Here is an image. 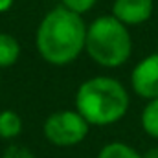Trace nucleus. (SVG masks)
Listing matches in <instances>:
<instances>
[{
  "label": "nucleus",
  "instance_id": "f257e3e1",
  "mask_svg": "<svg viewBox=\"0 0 158 158\" xmlns=\"http://www.w3.org/2000/svg\"><path fill=\"white\" fill-rule=\"evenodd\" d=\"M86 22L63 6L50 9L35 31V48L42 61L53 66H66L85 52Z\"/></svg>",
  "mask_w": 158,
  "mask_h": 158
},
{
  "label": "nucleus",
  "instance_id": "f03ea898",
  "mask_svg": "<svg viewBox=\"0 0 158 158\" xmlns=\"http://www.w3.org/2000/svg\"><path fill=\"white\" fill-rule=\"evenodd\" d=\"M131 98L123 83L109 76H94L83 81L76 92V110L88 125L107 127L127 114Z\"/></svg>",
  "mask_w": 158,
  "mask_h": 158
},
{
  "label": "nucleus",
  "instance_id": "7ed1b4c3",
  "mask_svg": "<svg viewBox=\"0 0 158 158\" xmlns=\"http://www.w3.org/2000/svg\"><path fill=\"white\" fill-rule=\"evenodd\" d=\"M86 55L103 68H118L132 53V37L125 24L112 15H101L86 26Z\"/></svg>",
  "mask_w": 158,
  "mask_h": 158
},
{
  "label": "nucleus",
  "instance_id": "20e7f679",
  "mask_svg": "<svg viewBox=\"0 0 158 158\" xmlns=\"http://www.w3.org/2000/svg\"><path fill=\"white\" fill-rule=\"evenodd\" d=\"M90 125L74 109H63L52 112L42 123L44 138L57 147H72L88 136Z\"/></svg>",
  "mask_w": 158,
  "mask_h": 158
},
{
  "label": "nucleus",
  "instance_id": "39448f33",
  "mask_svg": "<svg viewBox=\"0 0 158 158\" xmlns=\"http://www.w3.org/2000/svg\"><path fill=\"white\" fill-rule=\"evenodd\" d=\"M131 88L142 99L158 98V52L136 63L131 72Z\"/></svg>",
  "mask_w": 158,
  "mask_h": 158
},
{
  "label": "nucleus",
  "instance_id": "423d86ee",
  "mask_svg": "<svg viewBox=\"0 0 158 158\" xmlns=\"http://www.w3.org/2000/svg\"><path fill=\"white\" fill-rule=\"evenodd\" d=\"M153 11H155L153 0H114L110 15L127 28H131L147 22L153 17Z\"/></svg>",
  "mask_w": 158,
  "mask_h": 158
},
{
  "label": "nucleus",
  "instance_id": "0eeeda50",
  "mask_svg": "<svg viewBox=\"0 0 158 158\" xmlns=\"http://www.w3.org/2000/svg\"><path fill=\"white\" fill-rule=\"evenodd\" d=\"M20 57V42L11 33H0V70L17 64Z\"/></svg>",
  "mask_w": 158,
  "mask_h": 158
},
{
  "label": "nucleus",
  "instance_id": "6e6552de",
  "mask_svg": "<svg viewBox=\"0 0 158 158\" xmlns=\"http://www.w3.org/2000/svg\"><path fill=\"white\" fill-rule=\"evenodd\" d=\"M20 132H22V118L11 109L0 110V138L11 140L17 138Z\"/></svg>",
  "mask_w": 158,
  "mask_h": 158
},
{
  "label": "nucleus",
  "instance_id": "1a4fd4ad",
  "mask_svg": "<svg viewBox=\"0 0 158 158\" xmlns=\"http://www.w3.org/2000/svg\"><path fill=\"white\" fill-rule=\"evenodd\" d=\"M140 121H142V129L145 131V134L158 140V98L147 101V105L142 110Z\"/></svg>",
  "mask_w": 158,
  "mask_h": 158
},
{
  "label": "nucleus",
  "instance_id": "9d476101",
  "mask_svg": "<svg viewBox=\"0 0 158 158\" xmlns=\"http://www.w3.org/2000/svg\"><path fill=\"white\" fill-rule=\"evenodd\" d=\"M98 158H143L134 147L123 142H110L101 147Z\"/></svg>",
  "mask_w": 158,
  "mask_h": 158
},
{
  "label": "nucleus",
  "instance_id": "9b49d317",
  "mask_svg": "<svg viewBox=\"0 0 158 158\" xmlns=\"http://www.w3.org/2000/svg\"><path fill=\"white\" fill-rule=\"evenodd\" d=\"M96 2H98V0H61V6L66 7L68 11L77 13V15L83 17L85 13H88V11L96 6Z\"/></svg>",
  "mask_w": 158,
  "mask_h": 158
},
{
  "label": "nucleus",
  "instance_id": "f8f14e48",
  "mask_svg": "<svg viewBox=\"0 0 158 158\" xmlns=\"http://www.w3.org/2000/svg\"><path fill=\"white\" fill-rule=\"evenodd\" d=\"M15 0H0V13H7L13 7Z\"/></svg>",
  "mask_w": 158,
  "mask_h": 158
},
{
  "label": "nucleus",
  "instance_id": "ddd939ff",
  "mask_svg": "<svg viewBox=\"0 0 158 158\" xmlns=\"http://www.w3.org/2000/svg\"><path fill=\"white\" fill-rule=\"evenodd\" d=\"M143 158H158V145L156 147H151V149H147L143 155H142Z\"/></svg>",
  "mask_w": 158,
  "mask_h": 158
}]
</instances>
